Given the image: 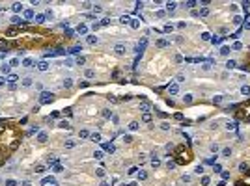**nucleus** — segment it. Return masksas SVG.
<instances>
[{
	"label": "nucleus",
	"instance_id": "obj_15",
	"mask_svg": "<svg viewBox=\"0 0 250 186\" xmlns=\"http://www.w3.org/2000/svg\"><path fill=\"white\" fill-rule=\"evenodd\" d=\"M86 41H88L90 45H93V43H97V37H95V36H88V37H86Z\"/></svg>",
	"mask_w": 250,
	"mask_h": 186
},
{
	"label": "nucleus",
	"instance_id": "obj_33",
	"mask_svg": "<svg viewBox=\"0 0 250 186\" xmlns=\"http://www.w3.org/2000/svg\"><path fill=\"white\" fill-rule=\"evenodd\" d=\"M95 175H97V177H105V171H103V169H101V167H99V169H97V171H95Z\"/></svg>",
	"mask_w": 250,
	"mask_h": 186
},
{
	"label": "nucleus",
	"instance_id": "obj_10",
	"mask_svg": "<svg viewBox=\"0 0 250 186\" xmlns=\"http://www.w3.org/2000/svg\"><path fill=\"white\" fill-rule=\"evenodd\" d=\"M24 17H26V19H34V17H36L34 9H24Z\"/></svg>",
	"mask_w": 250,
	"mask_h": 186
},
{
	"label": "nucleus",
	"instance_id": "obj_22",
	"mask_svg": "<svg viewBox=\"0 0 250 186\" xmlns=\"http://www.w3.org/2000/svg\"><path fill=\"white\" fill-rule=\"evenodd\" d=\"M11 22H13V24H21V19H19V15H13V17H11Z\"/></svg>",
	"mask_w": 250,
	"mask_h": 186
},
{
	"label": "nucleus",
	"instance_id": "obj_29",
	"mask_svg": "<svg viewBox=\"0 0 250 186\" xmlns=\"http://www.w3.org/2000/svg\"><path fill=\"white\" fill-rule=\"evenodd\" d=\"M88 136H90L88 130H80V138H88Z\"/></svg>",
	"mask_w": 250,
	"mask_h": 186
},
{
	"label": "nucleus",
	"instance_id": "obj_43",
	"mask_svg": "<svg viewBox=\"0 0 250 186\" xmlns=\"http://www.w3.org/2000/svg\"><path fill=\"white\" fill-rule=\"evenodd\" d=\"M6 186H17V182H15V180H7Z\"/></svg>",
	"mask_w": 250,
	"mask_h": 186
},
{
	"label": "nucleus",
	"instance_id": "obj_1",
	"mask_svg": "<svg viewBox=\"0 0 250 186\" xmlns=\"http://www.w3.org/2000/svg\"><path fill=\"white\" fill-rule=\"evenodd\" d=\"M52 100H54V95L50 91H41V95H39V102L41 104H50Z\"/></svg>",
	"mask_w": 250,
	"mask_h": 186
},
{
	"label": "nucleus",
	"instance_id": "obj_41",
	"mask_svg": "<svg viewBox=\"0 0 250 186\" xmlns=\"http://www.w3.org/2000/svg\"><path fill=\"white\" fill-rule=\"evenodd\" d=\"M110 115H112V114H110L108 110H103V117H110Z\"/></svg>",
	"mask_w": 250,
	"mask_h": 186
},
{
	"label": "nucleus",
	"instance_id": "obj_13",
	"mask_svg": "<svg viewBox=\"0 0 250 186\" xmlns=\"http://www.w3.org/2000/svg\"><path fill=\"white\" fill-rule=\"evenodd\" d=\"M157 47L164 49V47H168V41H166V39H159V41H157Z\"/></svg>",
	"mask_w": 250,
	"mask_h": 186
},
{
	"label": "nucleus",
	"instance_id": "obj_39",
	"mask_svg": "<svg viewBox=\"0 0 250 186\" xmlns=\"http://www.w3.org/2000/svg\"><path fill=\"white\" fill-rule=\"evenodd\" d=\"M75 62H77V63H79V65H82V63H84V58H80V56H79V58H77V60H75Z\"/></svg>",
	"mask_w": 250,
	"mask_h": 186
},
{
	"label": "nucleus",
	"instance_id": "obj_17",
	"mask_svg": "<svg viewBox=\"0 0 250 186\" xmlns=\"http://www.w3.org/2000/svg\"><path fill=\"white\" fill-rule=\"evenodd\" d=\"M19 63H21V62H19V58H13V60L9 62V67H17Z\"/></svg>",
	"mask_w": 250,
	"mask_h": 186
},
{
	"label": "nucleus",
	"instance_id": "obj_18",
	"mask_svg": "<svg viewBox=\"0 0 250 186\" xmlns=\"http://www.w3.org/2000/svg\"><path fill=\"white\" fill-rule=\"evenodd\" d=\"M17 32H19V28H9V30L6 32V36H15Z\"/></svg>",
	"mask_w": 250,
	"mask_h": 186
},
{
	"label": "nucleus",
	"instance_id": "obj_4",
	"mask_svg": "<svg viewBox=\"0 0 250 186\" xmlns=\"http://www.w3.org/2000/svg\"><path fill=\"white\" fill-rule=\"evenodd\" d=\"M168 91H170V95H176V93L179 91V86L177 84H170V86H168Z\"/></svg>",
	"mask_w": 250,
	"mask_h": 186
},
{
	"label": "nucleus",
	"instance_id": "obj_3",
	"mask_svg": "<svg viewBox=\"0 0 250 186\" xmlns=\"http://www.w3.org/2000/svg\"><path fill=\"white\" fill-rule=\"evenodd\" d=\"M114 52L118 54V56L125 54V45H116V47H114Z\"/></svg>",
	"mask_w": 250,
	"mask_h": 186
},
{
	"label": "nucleus",
	"instance_id": "obj_2",
	"mask_svg": "<svg viewBox=\"0 0 250 186\" xmlns=\"http://www.w3.org/2000/svg\"><path fill=\"white\" fill-rule=\"evenodd\" d=\"M37 71H39V73L49 71V63H47V62H39V63H37Z\"/></svg>",
	"mask_w": 250,
	"mask_h": 186
},
{
	"label": "nucleus",
	"instance_id": "obj_40",
	"mask_svg": "<svg viewBox=\"0 0 250 186\" xmlns=\"http://www.w3.org/2000/svg\"><path fill=\"white\" fill-rule=\"evenodd\" d=\"M93 11H95V13H101L103 9H101V6H93Z\"/></svg>",
	"mask_w": 250,
	"mask_h": 186
},
{
	"label": "nucleus",
	"instance_id": "obj_37",
	"mask_svg": "<svg viewBox=\"0 0 250 186\" xmlns=\"http://www.w3.org/2000/svg\"><path fill=\"white\" fill-rule=\"evenodd\" d=\"M166 7H168V11H174V9H176V4H174V2H172V4H168V6H166Z\"/></svg>",
	"mask_w": 250,
	"mask_h": 186
},
{
	"label": "nucleus",
	"instance_id": "obj_11",
	"mask_svg": "<svg viewBox=\"0 0 250 186\" xmlns=\"http://www.w3.org/2000/svg\"><path fill=\"white\" fill-rule=\"evenodd\" d=\"M17 80H19V76H17V74H7V82H9V84H15Z\"/></svg>",
	"mask_w": 250,
	"mask_h": 186
},
{
	"label": "nucleus",
	"instance_id": "obj_6",
	"mask_svg": "<svg viewBox=\"0 0 250 186\" xmlns=\"http://www.w3.org/2000/svg\"><path fill=\"white\" fill-rule=\"evenodd\" d=\"M37 142H39V143H45V142H47V132H39V134H37Z\"/></svg>",
	"mask_w": 250,
	"mask_h": 186
},
{
	"label": "nucleus",
	"instance_id": "obj_23",
	"mask_svg": "<svg viewBox=\"0 0 250 186\" xmlns=\"http://www.w3.org/2000/svg\"><path fill=\"white\" fill-rule=\"evenodd\" d=\"M52 180H54V177L50 175V177H45V179H43L41 182H43V184H49V182H52Z\"/></svg>",
	"mask_w": 250,
	"mask_h": 186
},
{
	"label": "nucleus",
	"instance_id": "obj_25",
	"mask_svg": "<svg viewBox=\"0 0 250 186\" xmlns=\"http://www.w3.org/2000/svg\"><path fill=\"white\" fill-rule=\"evenodd\" d=\"M241 93H243V95H248V93H250V87L248 86H243V87H241Z\"/></svg>",
	"mask_w": 250,
	"mask_h": 186
},
{
	"label": "nucleus",
	"instance_id": "obj_32",
	"mask_svg": "<svg viewBox=\"0 0 250 186\" xmlns=\"http://www.w3.org/2000/svg\"><path fill=\"white\" fill-rule=\"evenodd\" d=\"M144 121L149 123V121H151V114H144Z\"/></svg>",
	"mask_w": 250,
	"mask_h": 186
},
{
	"label": "nucleus",
	"instance_id": "obj_5",
	"mask_svg": "<svg viewBox=\"0 0 250 186\" xmlns=\"http://www.w3.org/2000/svg\"><path fill=\"white\" fill-rule=\"evenodd\" d=\"M11 9H13L15 13H21V11H22V4H21V2H15L13 6H11Z\"/></svg>",
	"mask_w": 250,
	"mask_h": 186
},
{
	"label": "nucleus",
	"instance_id": "obj_16",
	"mask_svg": "<svg viewBox=\"0 0 250 186\" xmlns=\"http://www.w3.org/2000/svg\"><path fill=\"white\" fill-rule=\"evenodd\" d=\"M84 74H86V78H93V76H95V73H93L92 69H86Z\"/></svg>",
	"mask_w": 250,
	"mask_h": 186
},
{
	"label": "nucleus",
	"instance_id": "obj_30",
	"mask_svg": "<svg viewBox=\"0 0 250 186\" xmlns=\"http://www.w3.org/2000/svg\"><path fill=\"white\" fill-rule=\"evenodd\" d=\"M146 177H148V173H146V171H140V173H138V179H146Z\"/></svg>",
	"mask_w": 250,
	"mask_h": 186
},
{
	"label": "nucleus",
	"instance_id": "obj_45",
	"mask_svg": "<svg viewBox=\"0 0 250 186\" xmlns=\"http://www.w3.org/2000/svg\"><path fill=\"white\" fill-rule=\"evenodd\" d=\"M4 84H6V78H0V87L4 86Z\"/></svg>",
	"mask_w": 250,
	"mask_h": 186
},
{
	"label": "nucleus",
	"instance_id": "obj_42",
	"mask_svg": "<svg viewBox=\"0 0 250 186\" xmlns=\"http://www.w3.org/2000/svg\"><path fill=\"white\" fill-rule=\"evenodd\" d=\"M213 100H215V102H222V95H216Z\"/></svg>",
	"mask_w": 250,
	"mask_h": 186
},
{
	"label": "nucleus",
	"instance_id": "obj_36",
	"mask_svg": "<svg viewBox=\"0 0 250 186\" xmlns=\"http://www.w3.org/2000/svg\"><path fill=\"white\" fill-rule=\"evenodd\" d=\"M93 156H95V158H103V153H101V151H95V153H93Z\"/></svg>",
	"mask_w": 250,
	"mask_h": 186
},
{
	"label": "nucleus",
	"instance_id": "obj_24",
	"mask_svg": "<svg viewBox=\"0 0 250 186\" xmlns=\"http://www.w3.org/2000/svg\"><path fill=\"white\" fill-rule=\"evenodd\" d=\"M138 127H140V125H138V123H136V121H133V123H131V125H129V130H136V129H138Z\"/></svg>",
	"mask_w": 250,
	"mask_h": 186
},
{
	"label": "nucleus",
	"instance_id": "obj_28",
	"mask_svg": "<svg viewBox=\"0 0 250 186\" xmlns=\"http://www.w3.org/2000/svg\"><path fill=\"white\" fill-rule=\"evenodd\" d=\"M131 28H140V22L138 21H131Z\"/></svg>",
	"mask_w": 250,
	"mask_h": 186
},
{
	"label": "nucleus",
	"instance_id": "obj_26",
	"mask_svg": "<svg viewBox=\"0 0 250 186\" xmlns=\"http://www.w3.org/2000/svg\"><path fill=\"white\" fill-rule=\"evenodd\" d=\"M90 138H92L93 142H101V136H99V134H90Z\"/></svg>",
	"mask_w": 250,
	"mask_h": 186
},
{
	"label": "nucleus",
	"instance_id": "obj_34",
	"mask_svg": "<svg viewBox=\"0 0 250 186\" xmlns=\"http://www.w3.org/2000/svg\"><path fill=\"white\" fill-rule=\"evenodd\" d=\"M120 21H122L123 24H127V22H131V19H129V17H125V15H123V17H122V19H120Z\"/></svg>",
	"mask_w": 250,
	"mask_h": 186
},
{
	"label": "nucleus",
	"instance_id": "obj_9",
	"mask_svg": "<svg viewBox=\"0 0 250 186\" xmlns=\"http://www.w3.org/2000/svg\"><path fill=\"white\" fill-rule=\"evenodd\" d=\"M34 19H36V22H37V24H43V22H45V15H43V13H37L36 17H34Z\"/></svg>",
	"mask_w": 250,
	"mask_h": 186
},
{
	"label": "nucleus",
	"instance_id": "obj_27",
	"mask_svg": "<svg viewBox=\"0 0 250 186\" xmlns=\"http://www.w3.org/2000/svg\"><path fill=\"white\" fill-rule=\"evenodd\" d=\"M172 30H174V24H172V22H168V24L164 26V32H172Z\"/></svg>",
	"mask_w": 250,
	"mask_h": 186
},
{
	"label": "nucleus",
	"instance_id": "obj_35",
	"mask_svg": "<svg viewBox=\"0 0 250 186\" xmlns=\"http://www.w3.org/2000/svg\"><path fill=\"white\" fill-rule=\"evenodd\" d=\"M60 127H62V129H69V123H67V121H62V123H60Z\"/></svg>",
	"mask_w": 250,
	"mask_h": 186
},
{
	"label": "nucleus",
	"instance_id": "obj_31",
	"mask_svg": "<svg viewBox=\"0 0 250 186\" xmlns=\"http://www.w3.org/2000/svg\"><path fill=\"white\" fill-rule=\"evenodd\" d=\"M58 117H60V112H52L50 114V119H58Z\"/></svg>",
	"mask_w": 250,
	"mask_h": 186
},
{
	"label": "nucleus",
	"instance_id": "obj_21",
	"mask_svg": "<svg viewBox=\"0 0 250 186\" xmlns=\"http://www.w3.org/2000/svg\"><path fill=\"white\" fill-rule=\"evenodd\" d=\"M71 86H73V80L71 78H65L64 80V87H71Z\"/></svg>",
	"mask_w": 250,
	"mask_h": 186
},
{
	"label": "nucleus",
	"instance_id": "obj_8",
	"mask_svg": "<svg viewBox=\"0 0 250 186\" xmlns=\"http://www.w3.org/2000/svg\"><path fill=\"white\" fill-rule=\"evenodd\" d=\"M101 145H103V149H105V151H108V153H114V145H112V143H101Z\"/></svg>",
	"mask_w": 250,
	"mask_h": 186
},
{
	"label": "nucleus",
	"instance_id": "obj_20",
	"mask_svg": "<svg viewBox=\"0 0 250 186\" xmlns=\"http://www.w3.org/2000/svg\"><path fill=\"white\" fill-rule=\"evenodd\" d=\"M22 86H24V87H30V86H32V78H24V80H22Z\"/></svg>",
	"mask_w": 250,
	"mask_h": 186
},
{
	"label": "nucleus",
	"instance_id": "obj_46",
	"mask_svg": "<svg viewBox=\"0 0 250 186\" xmlns=\"http://www.w3.org/2000/svg\"><path fill=\"white\" fill-rule=\"evenodd\" d=\"M52 186H58V184H52Z\"/></svg>",
	"mask_w": 250,
	"mask_h": 186
},
{
	"label": "nucleus",
	"instance_id": "obj_44",
	"mask_svg": "<svg viewBox=\"0 0 250 186\" xmlns=\"http://www.w3.org/2000/svg\"><path fill=\"white\" fill-rule=\"evenodd\" d=\"M123 140H125V143H131V142H133V138H131V136H125Z\"/></svg>",
	"mask_w": 250,
	"mask_h": 186
},
{
	"label": "nucleus",
	"instance_id": "obj_19",
	"mask_svg": "<svg viewBox=\"0 0 250 186\" xmlns=\"http://www.w3.org/2000/svg\"><path fill=\"white\" fill-rule=\"evenodd\" d=\"M22 65H24V67H32V65H34V62H32L30 58H26V60L22 62Z\"/></svg>",
	"mask_w": 250,
	"mask_h": 186
},
{
	"label": "nucleus",
	"instance_id": "obj_12",
	"mask_svg": "<svg viewBox=\"0 0 250 186\" xmlns=\"http://www.w3.org/2000/svg\"><path fill=\"white\" fill-rule=\"evenodd\" d=\"M75 145H77V143H75V140H65V147H67V149H73Z\"/></svg>",
	"mask_w": 250,
	"mask_h": 186
},
{
	"label": "nucleus",
	"instance_id": "obj_14",
	"mask_svg": "<svg viewBox=\"0 0 250 186\" xmlns=\"http://www.w3.org/2000/svg\"><path fill=\"white\" fill-rule=\"evenodd\" d=\"M9 71H11L9 63H4V65H2V73H4V74H9Z\"/></svg>",
	"mask_w": 250,
	"mask_h": 186
},
{
	"label": "nucleus",
	"instance_id": "obj_38",
	"mask_svg": "<svg viewBox=\"0 0 250 186\" xmlns=\"http://www.w3.org/2000/svg\"><path fill=\"white\" fill-rule=\"evenodd\" d=\"M183 100H185V102H190V100H192V95H190V93L185 95V99H183Z\"/></svg>",
	"mask_w": 250,
	"mask_h": 186
},
{
	"label": "nucleus",
	"instance_id": "obj_7",
	"mask_svg": "<svg viewBox=\"0 0 250 186\" xmlns=\"http://www.w3.org/2000/svg\"><path fill=\"white\" fill-rule=\"evenodd\" d=\"M77 32H79L80 36H86V34H88V28H86L84 24H80V26H77Z\"/></svg>",
	"mask_w": 250,
	"mask_h": 186
}]
</instances>
